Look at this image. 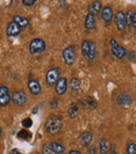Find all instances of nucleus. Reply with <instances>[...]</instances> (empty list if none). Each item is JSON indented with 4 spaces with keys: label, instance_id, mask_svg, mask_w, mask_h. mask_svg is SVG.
I'll return each mask as SVG.
<instances>
[{
    "label": "nucleus",
    "instance_id": "27",
    "mask_svg": "<svg viewBox=\"0 0 136 154\" xmlns=\"http://www.w3.org/2000/svg\"><path fill=\"white\" fill-rule=\"evenodd\" d=\"M29 136H31V134L29 133V131L27 130H21L20 132L18 133V138H20V140H26V138H29Z\"/></svg>",
    "mask_w": 136,
    "mask_h": 154
},
{
    "label": "nucleus",
    "instance_id": "30",
    "mask_svg": "<svg viewBox=\"0 0 136 154\" xmlns=\"http://www.w3.org/2000/svg\"><path fill=\"white\" fill-rule=\"evenodd\" d=\"M126 57L128 58V59L130 60V61H133V60L135 59V51H128V53H127Z\"/></svg>",
    "mask_w": 136,
    "mask_h": 154
},
{
    "label": "nucleus",
    "instance_id": "9",
    "mask_svg": "<svg viewBox=\"0 0 136 154\" xmlns=\"http://www.w3.org/2000/svg\"><path fill=\"white\" fill-rule=\"evenodd\" d=\"M22 27L15 21H11L6 26V36L8 37H17L21 34Z\"/></svg>",
    "mask_w": 136,
    "mask_h": 154
},
{
    "label": "nucleus",
    "instance_id": "20",
    "mask_svg": "<svg viewBox=\"0 0 136 154\" xmlns=\"http://www.w3.org/2000/svg\"><path fill=\"white\" fill-rule=\"evenodd\" d=\"M50 146H51V150H53V154H62L65 151V147L62 144H60V143L53 142V143H50Z\"/></svg>",
    "mask_w": 136,
    "mask_h": 154
},
{
    "label": "nucleus",
    "instance_id": "26",
    "mask_svg": "<svg viewBox=\"0 0 136 154\" xmlns=\"http://www.w3.org/2000/svg\"><path fill=\"white\" fill-rule=\"evenodd\" d=\"M42 153L43 154H53V150H51V146L50 143H47L44 146L42 147Z\"/></svg>",
    "mask_w": 136,
    "mask_h": 154
},
{
    "label": "nucleus",
    "instance_id": "36",
    "mask_svg": "<svg viewBox=\"0 0 136 154\" xmlns=\"http://www.w3.org/2000/svg\"><path fill=\"white\" fill-rule=\"evenodd\" d=\"M68 154H82V152L79 150H71V151H69Z\"/></svg>",
    "mask_w": 136,
    "mask_h": 154
},
{
    "label": "nucleus",
    "instance_id": "2",
    "mask_svg": "<svg viewBox=\"0 0 136 154\" xmlns=\"http://www.w3.org/2000/svg\"><path fill=\"white\" fill-rule=\"evenodd\" d=\"M82 56L84 58H87L88 60H93L96 57V44L93 41L84 40L81 44Z\"/></svg>",
    "mask_w": 136,
    "mask_h": 154
},
{
    "label": "nucleus",
    "instance_id": "1",
    "mask_svg": "<svg viewBox=\"0 0 136 154\" xmlns=\"http://www.w3.org/2000/svg\"><path fill=\"white\" fill-rule=\"evenodd\" d=\"M63 127V120L60 116H50L47 118L45 122V128L46 131L50 134H57L61 131Z\"/></svg>",
    "mask_w": 136,
    "mask_h": 154
},
{
    "label": "nucleus",
    "instance_id": "22",
    "mask_svg": "<svg viewBox=\"0 0 136 154\" xmlns=\"http://www.w3.org/2000/svg\"><path fill=\"white\" fill-rule=\"evenodd\" d=\"M77 113H79V105H77V103H72L70 105V107H69V109H68L69 118H70V119L75 118V116H77Z\"/></svg>",
    "mask_w": 136,
    "mask_h": 154
},
{
    "label": "nucleus",
    "instance_id": "19",
    "mask_svg": "<svg viewBox=\"0 0 136 154\" xmlns=\"http://www.w3.org/2000/svg\"><path fill=\"white\" fill-rule=\"evenodd\" d=\"M69 88L72 92L79 91L80 88H81V82L77 78H71L70 81H69Z\"/></svg>",
    "mask_w": 136,
    "mask_h": 154
},
{
    "label": "nucleus",
    "instance_id": "24",
    "mask_svg": "<svg viewBox=\"0 0 136 154\" xmlns=\"http://www.w3.org/2000/svg\"><path fill=\"white\" fill-rule=\"evenodd\" d=\"M126 154H136V144L133 142H130L127 145Z\"/></svg>",
    "mask_w": 136,
    "mask_h": 154
},
{
    "label": "nucleus",
    "instance_id": "16",
    "mask_svg": "<svg viewBox=\"0 0 136 154\" xmlns=\"http://www.w3.org/2000/svg\"><path fill=\"white\" fill-rule=\"evenodd\" d=\"M111 53H112V55H113L115 58H117V59H122V58H125L127 56V53H128V51H127V49L125 48L122 45L118 44L117 46L112 47V48H111Z\"/></svg>",
    "mask_w": 136,
    "mask_h": 154
},
{
    "label": "nucleus",
    "instance_id": "29",
    "mask_svg": "<svg viewBox=\"0 0 136 154\" xmlns=\"http://www.w3.org/2000/svg\"><path fill=\"white\" fill-rule=\"evenodd\" d=\"M32 125H33V121H32V119L27 118V119H24V120L22 121V126L25 128H29L32 127Z\"/></svg>",
    "mask_w": 136,
    "mask_h": 154
},
{
    "label": "nucleus",
    "instance_id": "28",
    "mask_svg": "<svg viewBox=\"0 0 136 154\" xmlns=\"http://www.w3.org/2000/svg\"><path fill=\"white\" fill-rule=\"evenodd\" d=\"M58 105H59V100L57 97H55V99H53L49 102V108L50 109H56L58 107Z\"/></svg>",
    "mask_w": 136,
    "mask_h": 154
},
{
    "label": "nucleus",
    "instance_id": "4",
    "mask_svg": "<svg viewBox=\"0 0 136 154\" xmlns=\"http://www.w3.org/2000/svg\"><path fill=\"white\" fill-rule=\"evenodd\" d=\"M29 53L32 55H38L42 54L46 49V43L43 39L41 38H35L29 43Z\"/></svg>",
    "mask_w": 136,
    "mask_h": 154
},
{
    "label": "nucleus",
    "instance_id": "32",
    "mask_svg": "<svg viewBox=\"0 0 136 154\" xmlns=\"http://www.w3.org/2000/svg\"><path fill=\"white\" fill-rule=\"evenodd\" d=\"M36 2H37L36 0H23L22 3L26 6H32V5H34Z\"/></svg>",
    "mask_w": 136,
    "mask_h": 154
},
{
    "label": "nucleus",
    "instance_id": "31",
    "mask_svg": "<svg viewBox=\"0 0 136 154\" xmlns=\"http://www.w3.org/2000/svg\"><path fill=\"white\" fill-rule=\"evenodd\" d=\"M96 152H98V149H96L95 146H89L88 147V154H96Z\"/></svg>",
    "mask_w": 136,
    "mask_h": 154
},
{
    "label": "nucleus",
    "instance_id": "7",
    "mask_svg": "<svg viewBox=\"0 0 136 154\" xmlns=\"http://www.w3.org/2000/svg\"><path fill=\"white\" fill-rule=\"evenodd\" d=\"M114 20H115L116 27L119 32H122L126 29L127 26V21H126V15H125L124 11H118L114 16Z\"/></svg>",
    "mask_w": 136,
    "mask_h": 154
},
{
    "label": "nucleus",
    "instance_id": "35",
    "mask_svg": "<svg viewBox=\"0 0 136 154\" xmlns=\"http://www.w3.org/2000/svg\"><path fill=\"white\" fill-rule=\"evenodd\" d=\"M117 45H118V43H117V41H116L115 39H114V38L110 39V46H111V48H112V47L117 46Z\"/></svg>",
    "mask_w": 136,
    "mask_h": 154
},
{
    "label": "nucleus",
    "instance_id": "12",
    "mask_svg": "<svg viewBox=\"0 0 136 154\" xmlns=\"http://www.w3.org/2000/svg\"><path fill=\"white\" fill-rule=\"evenodd\" d=\"M116 104L119 106H130L132 104V97L129 93L127 92H122L116 97Z\"/></svg>",
    "mask_w": 136,
    "mask_h": 154
},
{
    "label": "nucleus",
    "instance_id": "14",
    "mask_svg": "<svg viewBox=\"0 0 136 154\" xmlns=\"http://www.w3.org/2000/svg\"><path fill=\"white\" fill-rule=\"evenodd\" d=\"M27 87H29V92L33 95H38L42 92V88H41L40 84L37 80L35 79H31L29 80V83H27Z\"/></svg>",
    "mask_w": 136,
    "mask_h": 154
},
{
    "label": "nucleus",
    "instance_id": "11",
    "mask_svg": "<svg viewBox=\"0 0 136 154\" xmlns=\"http://www.w3.org/2000/svg\"><path fill=\"white\" fill-rule=\"evenodd\" d=\"M67 79L64 77L59 78V80L55 84V90L57 92V94L63 95L64 93L67 91Z\"/></svg>",
    "mask_w": 136,
    "mask_h": 154
},
{
    "label": "nucleus",
    "instance_id": "33",
    "mask_svg": "<svg viewBox=\"0 0 136 154\" xmlns=\"http://www.w3.org/2000/svg\"><path fill=\"white\" fill-rule=\"evenodd\" d=\"M109 154H118L117 150H116V147L114 144H112L109 148Z\"/></svg>",
    "mask_w": 136,
    "mask_h": 154
},
{
    "label": "nucleus",
    "instance_id": "38",
    "mask_svg": "<svg viewBox=\"0 0 136 154\" xmlns=\"http://www.w3.org/2000/svg\"><path fill=\"white\" fill-rule=\"evenodd\" d=\"M1 135H2V129L0 128V137H1Z\"/></svg>",
    "mask_w": 136,
    "mask_h": 154
},
{
    "label": "nucleus",
    "instance_id": "18",
    "mask_svg": "<svg viewBox=\"0 0 136 154\" xmlns=\"http://www.w3.org/2000/svg\"><path fill=\"white\" fill-rule=\"evenodd\" d=\"M85 27L86 29H89V31L94 29V27H95V16L88 13L85 18Z\"/></svg>",
    "mask_w": 136,
    "mask_h": 154
},
{
    "label": "nucleus",
    "instance_id": "21",
    "mask_svg": "<svg viewBox=\"0 0 136 154\" xmlns=\"http://www.w3.org/2000/svg\"><path fill=\"white\" fill-rule=\"evenodd\" d=\"M13 19H14L13 21H15L16 23H18V24L20 25L21 27H26L27 25L29 24V19H27V18H23V17L19 16V15H15Z\"/></svg>",
    "mask_w": 136,
    "mask_h": 154
},
{
    "label": "nucleus",
    "instance_id": "15",
    "mask_svg": "<svg viewBox=\"0 0 136 154\" xmlns=\"http://www.w3.org/2000/svg\"><path fill=\"white\" fill-rule=\"evenodd\" d=\"M102 6H103L102 1H92L88 4V12H89V14H92L93 16H95V15L101 13Z\"/></svg>",
    "mask_w": 136,
    "mask_h": 154
},
{
    "label": "nucleus",
    "instance_id": "3",
    "mask_svg": "<svg viewBox=\"0 0 136 154\" xmlns=\"http://www.w3.org/2000/svg\"><path fill=\"white\" fill-rule=\"evenodd\" d=\"M62 58L63 61L68 66H72L77 60V49L74 45H69L62 51Z\"/></svg>",
    "mask_w": 136,
    "mask_h": 154
},
{
    "label": "nucleus",
    "instance_id": "25",
    "mask_svg": "<svg viewBox=\"0 0 136 154\" xmlns=\"http://www.w3.org/2000/svg\"><path fill=\"white\" fill-rule=\"evenodd\" d=\"M133 13H134V11H132V10H128L126 13H125V15H126L127 25H129V26H131V22H132V18H133Z\"/></svg>",
    "mask_w": 136,
    "mask_h": 154
},
{
    "label": "nucleus",
    "instance_id": "34",
    "mask_svg": "<svg viewBox=\"0 0 136 154\" xmlns=\"http://www.w3.org/2000/svg\"><path fill=\"white\" fill-rule=\"evenodd\" d=\"M131 27H134V29H136V11L133 13V18H132V22H131Z\"/></svg>",
    "mask_w": 136,
    "mask_h": 154
},
{
    "label": "nucleus",
    "instance_id": "5",
    "mask_svg": "<svg viewBox=\"0 0 136 154\" xmlns=\"http://www.w3.org/2000/svg\"><path fill=\"white\" fill-rule=\"evenodd\" d=\"M60 73H61V69L58 67H53L50 68L46 72V84L48 86H53L56 84V82L59 80Z\"/></svg>",
    "mask_w": 136,
    "mask_h": 154
},
{
    "label": "nucleus",
    "instance_id": "23",
    "mask_svg": "<svg viewBox=\"0 0 136 154\" xmlns=\"http://www.w3.org/2000/svg\"><path fill=\"white\" fill-rule=\"evenodd\" d=\"M98 147H100V153L101 154H106L108 152V147H107V140L106 138H100L98 140Z\"/></svg>",
    "mask_w": 136,
    "mask_h": 154
},
{
    "label": "nucleus",
    "instance_id": "17",
    "mask_svg": "<svg viewBox=\"0 0 136 154\" xmlns=\"http://www.w3.org/2000/svg\"><path fill=\"white\" fill-rule=\"evenodd\" d=\"M93 140V134L89 131H84L80 136V142L84 147H89Z\"/></svg>",
    "mask_w": 136,
    "mask_h": 154
},
{
    "label": "nucleus",
    "instance_id": "6",
    "mask_svg": "<svg viewBox=\"0 0 136 154\" xmlns=\"http://www.w3.org/2000/svg\"><path fill=\"white\" fill-rule=\"evenodd\" d=\"M12 101L15 105L23 106L27 102V94L24 90H18V91L13 92L12 94Z\"/></svg>",
    "mask_w": 136,
    "mask_h": 154
},
{
    "label": "nucleus",
    "instance_id": "37",
    "mask_svg": "<svg viewBox=\"0 0 136 154\" xmlns=\"http://www.w3.org/2000/svg\"><path fill=\"white\" fill-rule=\"evenodd\" d=\"M10 154H19V151L17 150V149H13V150L10 152Z\"/></svg>",
    "mask_w": 136,
    "mask_h": 154
},
{
    "label": "nucleus",
    "instance_id": "13",
    "mask_svg": "<svg viewBox=\"0 0 136 154\" xmlns=\"http://www.w3.org/2000/svg\"><path fill=\"white\" fill-rule=\"evenodd\" d=\"M114 16V12H113V8L111 6L107 5L105 8H102V12H101V17H102V20L105 23H110L111 20L113 19Z\"/></svg>",
    "mask_w": 136,
    "mask_h": 154
},
{
    "label": "nucleus",
    "instance_id": "8",
    "mask_svg": "<svg viewBox=\"0 0 136 154\" xmlns=\"http://www.w3.org/2000/svg\"><path fill=\"white\" fill-rule=\"evenodd\" d=\"M77 105H81L83 108H86V109H94V108L98 106V103H96V101L93 99L92 97H90V95H86V97H82V99L79 100V102H77Z\"/></svg>",
    "mask_w": 136,
    "mask_h": 154
},
{
    "label": "nucleus",
    "instance_id": "10",
    "mask_svg": "<svg viewBox=\"0 0 136 154\" xmlns=\"http://www.w3.org/2000/svg\"><path fill=\"white\" fill-rule=\"evenodd\" d=\"M11 97L10 90L6 86H0V106L1 107H5L10 104L11 102Z\"/></svg>",
    "mask_w": 136,
    "mask_h": 154
}]
</instances>
